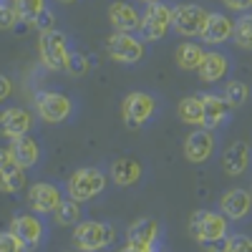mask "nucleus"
Instances as JSON below:
<instances>
[{"label":"nucleus","mask_w":252,"mask_h":252,"mask_svg":"<svg viewBox=\"0 0 252 252\" xmlns=\"http://www.w3.org/2000/svg\"><path fill=\"white\" fill-rule=\"evenodd\" d=\"M0 83H3V91H0V98H8V96L13 94V81H10L8 76H3V78H0Z\"/></svg>","instance_id":"nucleus-36"},{"label":"nucleus","mask_w":252,"mask_h":252,"mask_svg":"<svg viewBox=\"0 0 252 252\" xmlns=\"http://www.w3.org/2000/svg\"><path fill=\"white\" fill-rule=\"evenodd\" d=\"M222 250L227 252H252V240L247 235H227L222 242Z\"/></svg>","instance_id":"nucleus-32"},{"label":"nucleus","mask_w":252,"mask_h":252,"mask_svg":"<svg viewBox=\"0 0 252 252\" xmlns=\"http://www.w3.org/2000/svg\"><path fill=\"white\" fill-rule=\"evenodd\" d=\"M197 73H199V78L204 83H217V81H222L229 73V61L222 53H207L204 61H202V66L197 68Z\"/></svg>","instance_id":"nucleus-22"},{"label":"nucleus","mask_w":252,"mask_h":252,"mask_svg":"<svg viewBox=\"0 0 252 252\" xmlns=\"http://www.w3.org/2000/svg\"><path fill=\"white\" fill-rule=\"evenodd\" d=\"M159 237H161V224L152 217L136 220L134 224H129L126 229V250L131 252H149L159 247Z\"/></svg>","instance_id":"nucleus-8"},{"label":"nucleus","mask_w":252,"mask_h":252,"mask_svg":"<svg viewBox=\"0 0 252 252\" xmlns=\"http://www.w3.org/2000/svg\"><path fill=\"white\" fill-rule=\"evenodd\" d=\"M35 114L46 124H61L73 114V101L58 91H38L33 98Z\"/></svg>","instance_id":"nucleus-6"},{"label":"nucleus","mask_w":252,"mask_h":252,"mask_svg":"<svg viewBox=\"0 0 252 252\" xmlns=\"http://www.w3.org/2000/svg\"><path fill=\"white\" fill-rule=\"evenodd\" d=\"M220 209L232 222L245 220L252 212V192H247V189H242V187L229 189V192H224L222 199H220Z\"/></svg>","instance_id":"nucleus-15"},{"label":"nucleus","mask_w":252,"mask_h":252,"mask_svg":"<svg viewBox=\"0 0 252 252\" xmlns=\"http://www.w3.org/2000/svg\"><path fill=\"white\" fill-rule=\"evenodd\" d=\"M189 235L202 245H217L224 242L229 235V217L222 212H212V209H199L189 220Z\"/></svg>","instance_id":"nucleus-1"},{"label":"nucleus","mask_w":252,"mask_h":252,"mask_svg":"<svg viewBox=\"0 0 252 252\" xmlns=\"http://www.w3.org/2000/svg\"><path fill=\"white\" fill-rule=\"evenodd\" d=\"M146 40L144 38H136L134 33H124V31H114L106 40V51L109 56L116 61V63H126V66H134L139 63L146 53L144 48Z\"/></svg>","instance_id":"nucleus-7"},{"label":"nucleus","mask_w":252,"mask_h":252,"mask_svg":"<svg viewBox=\"0 0 252 252\" xmlns=\"http://www.w3.org/2000/svg\"><path fill=\"white\" fill-rule=\"evenodd\" d=\"M61 3H73V0H61Z\"/></svg>","instance_id":"nucleus-38"},{"label":"nucleus","mask_w":252,"mask_h":252,"mask_svg":"<svg viewBox=\"0 0 252 252\" xmlns=\"http://www.w3.org/2000/svg\"><path fill=\"white\" fill-rule=\"evenodd\" d=\"M222 96H224V101L232 109H240L242 103H247V98H250V86L245 81H227Z\"/></svg>","instance_id":"nucleus-28"},{"label":"nucleus","mask_w":252,"mask_h":252,"mask_svg":"<svg viewBox=\"0 0 252 252\" xmlns=\"http://www.w3.org/2000/svg\"><path fill=\"white\" fill-rule=\"evenodd\" d=\"M154 114H157V98L146 91H131L121 103V116L131 129L144 126Z\"/></svg>","instance_id":"nucleus-9"},{"label":"nucleus","mask_w":252,"mask_h":252,"mask_svg":"<svg viewBox=\"0 0 252 252\" xmlns=\"http://www.w3.org/2000/svg\"><path fill=\"white\" fill-rule=\"evenodd\" d=\"M212 131L215 129L202 126V129H194L192 134L187 136V141H184V157H187V161H192V164L209 161V157H212L215 149H217V139H215Z\"/></svg>","instance_id":"nucleus-12"},{"label":"nucleus","mask_w":252,"mask_h":252,"mask_svg":"<svg viewBox=\"0 0 252 252\" xmlns=\"http://www.w3.org/2000/svg\"><path fill=\"white\" fill-rule=\"evenodd\" d=\"M116 240V229L106 222H96L86 220L78 222L73 227V245L83 252H96V250H106Z\"/></svg>","instance_id":"nucleus-3"},{"label":"nucleus","mask_w":252,"mask_h":252,"mask_svg":"<svg viewBox=\"0 0 252 252\" xmlns=\"http://www.w3.org/2000/svg\"><path fill=\"white\" fill-rule=\"evenodd\" d=\"M63 204V194L53 182H35L28 189V207L35 215H56Z\"/></svg>","instance_id":"nucleus-11"},{"label":"nucleus","mask_w":252,"mask_h":252,"mask_svg":"<svg viewBox=\"0 0 252 252\" xmlns=\"http://www.w3.org/2000/svg\"><path fill=\"white\" fill-rule=\"evenodd\" d=\"M13 5H15L20 20H23V23H31V26H35L40 20V15L48 10L46 0H13Z\"/></svg>","instance_id":"nucleus-26"},{"label":"nucleus","mask_w":252,"mask_h":252,"mask_svg":"<svg viewBox=\"0 0 252 252\" xmlns=\"http://www.w3.org/2000/svg\"><path fill=\"white\" fill-rule=\"evenodd\" d=\"M8 149L13 152V157L26 166V169H31V166H35L38 164V159H40V149H38V144L26 134V136H15L13 141H10V146Z\"/></svg>","instance_id":"nucleus-23"},{"label":"nucleus","mask_w":252,"mask_h":252,"mask_svg":"<svg viewBox=\"0 0 252 252\" xmlns=\"http://www.w3.org/2000/svg\"><path fill=\"white\" fill-rule=\"evenodd\" d=\"M250 161H252V149L247 141H235L229 144L224 154H222V172L229 177H242L250 169Z\"/></svg>","instance_id":"nucleus-14"},{"label":"nucleus","mask_w":252,"mask_h":252,"mask_svg":"<svg viewBox=\"0 0 252 252\" xmlns=\"http://www.w3.org/2000/svg\"><path fill=\"white\" fill-rule=\"evenodd\" d=\"M207 51L199 46V43H182L177 48V66L182 71H197L202 66Z\"/></svg>","instance_id":"nucleus-24"},{"label":"nucleus","mask_w":252,"mask_h":252,"mask_svg":"<svg viewBox=\"0 0 252 252\" xmlns=\"http://www.w3.org/2000/svg\"><path fill=\"white\" fill-rule=\"evenodd\" d=\"M207 20H209V10H204L202 5H194V3L174 5V31L184 38L202 35Z\"/></svg>","instance_id":"nucleus-10"},{"label":"nucleus","mask_w":252,"mask_h":252,"mask_svg":"<svg viewBox=\"0 0 252 252\" xmlns=\"http://www.w3.org/2000/svg\"><path fill=\"white\" fill-rule=\"evenodd\" d=\"M139 3H144V5H149V3H159V0H139Z\"/></svg>","instance_id":"nucleus-37"},{"label":"nucleus","mask_w":252,"mask_h":252,"mask_svg":"<svg viewBox=\"0 0 252 252\" xmlns=\"http://www.w3.org/2000/svg\"><path fill=\"white\" fill-rule=\"evenodd\" d=\"M235 46L242 51H252V15H240L235 20Z\"/></svg>","instance_id":"nucleus-29"},{"label":"nucleus","mask_w":252,"mask_h":252,"mask_svg":"<svg viewBox=\"0 0 252 252\" xmlns=\"http://www.w3.org/2000/svg\"><path fill=\"white\" fill-rule=\"evenodd\" d=\"M172 28H174V8L164 5L161 0L146 5V10L141 15V26H139V33L146 43H157Z\"/></svg>","instance_id":"nucleus-4"},{"label":"nucleus","mask_w":252,"mask_h":252,"mask_svg":"<svg viewBox=\"0 0 252 252\" xmlns=\"http://www.w3.org/2000/svg\"><path fill=\"white\" fill-rule=\"evenodd\" d=\"M224 8L229 10H235V13H247L252 8V0H222Z\"/></svg>","instance_id":"nucleus-34"},{"label":"nucleus","mask_w":252,"mask_h":252,"mask_svg":"<svg viewBox=\"0 0 252 252\" xmlns=\"http://www.w3.org/2000/svg\"><path fill=\"white\" fill-rule=\"evenodd\" d=\"M28 245H26V240L20 237V235H15L13 229L8 227L3 235H0V250L3 252H20V250H26Z\"/></svg>","instance_id":"nucleus-31"},{"label":"nucleus","mask_w":252,"mask_h":252,"mask_svg":"<svg viewBox=\"0 0 252 252\" xmlns=\"http://www.w3.org/2000/svg\"><path fill=\"white\" fill-rule=\"evenodd\" d=\"M35 26H38L40 31H48V28H53V15H51V13L46 10L43 15H40V20H38V23H35Z\"/></svg>","instance_id":"nucleus-35"},{"label":"nucleus","mask_w":252,"mask_h":252,"mask_svg":"<svg viewBox=\"0 0 252 252\" xmlns=\"http://www.w3.org/2000/svg\"><path fill=\"white\" fill-rule=\"evenodd\" d=\"M20 20L15 5H13V0H3V8H0V26H3L5 31H13L15 23Z\"/></svg>","instance_id":"nucleus-33"},{"label":"nucleus","mask_w":252,"mask_h":252,"mask_svg":"<svg viewBox=\"0 0 252 252\" xmlns=\"http://www.w3.org/2000/svg\"><path fill=\"white\" fill-rule=\"evenodd\" d=\"M109 20L114 31H124V33H134L141 26V13L131 5L124 3V0H116V3L109 5Z\"/></svg>","instance_id":"nucleus-19"},{"label":"nucleus","mask_w":252,"mask_h":252,"mask_svg":"<svg viewBox=\"0 0 252 252\" xmlns=\"http://www.w3.org/2000/svg\"><path fill=\"white\" fill-rule=\"evenodd\" d=\"M68 56H71V48H68L66 33L58 31V28L40 31V38H38V58H40V63H43L48 71H66Z\"/></svg>","instance_id":"nucleus-2"},{"label":"nucleus","mask_w":252,"mask_h":252,"mask_svg":"<svg viewBox=\"0 0 252 252\" xmlns=\"http://www.w3.org/2000/svg\"><path fill=\"white\" fill-rule=\"evenodd\" d=\"M202 109H204V119H202V126L207 129H217L222 126L229 116V103L224 101V96H217V94H204L202 96Z\"/></svg>","instance_id":"nucleus-20"},{"label":"nucleus","mask_w":252,"mask_h":252,"mask_svg":"<svg viewBox=\"0 0 252 252\" xmlns=\"http://www.w3.org/2000/svg\"><path fill=\"white\" fill-rule=\"evenodd\" d=\"M10 229L15 235L23 237L28 247H38L40 242H43V237H46V224L35 217V212L33 215H20L18 212L10 220Z\"/></svg>","instance_id":"nucleus-18"},{"label":"nucleus","mask_w":252,"mask_h":252,"mask_svg":"<svg viewBox=\"0 0 252 252\" xmlns=\"http://www.w3.org/2000/svg\"><path fill=\"white\" fill-rule=\"evenodd\" d=\"M0 129H3V136H8V139L26 136L33 129V114L20 106H8L0 114Z\"/></svg>","instance_id":"nucleus-16"},{"label":"nucleus","mask_w":252,"mask_h":252,"mask_svg":"<svg viewBox=\"0 0 252 252\" xmlns=\"http://www.w3.org/2000/svg\"><path fill=\"white\" fill-rule=\"evenodd\" d=\"M89 68H91L89 58L83 56V53H78V51H71L68 63H66V73H71V76H83V73H89Z\"/></svg>","instance_id":"nucleus-30"},{"label":"nucleus","mask_w":252,"mask_h":252,"mask_svg":"<svg viewBox=\"0 0 252 252\" xmlns=\"http://www.w3.org/2000/svg\"><path fill=\"white\" fill-rule=\"evenodd\" d=\"M56 222L63 224V227H76L81 222V202L68 197V199H63V204L58 207V212H56Z\"/></svg>","instance_id":"nucleus-27"},{"label":"nucleus","mask_w":252,"mask_h":252,"mask_svg":"<svg viewBox=\"0 0 252 252\" xmlns=\"http://www.w3.org/2000/svg\"><path fill=\"white\" fill-rule=\"evenodd\" d=\"M111 179H114V184H119V187H131V184H136L139 179H141V174H144V169H141V164L136 161V159H129V157H124V159H116L114 164H111Z\"/></svg>","instance_id":"nucleus-21"},{"label":"nucleus","mask_w":252,"mask_h":252,"mask_svg":"<svg viewBox=\"0 0 252 252\" xmlns=\"http://www.w3.org/2000/svg\"><path fill=\"white\" fill-rule=\"evenodd\" d=\"M179 119L184 124H192V126H202V119H204V109H202V98L197 96H187L179 101Z\"/></svg>","instance_id":"nucleus-25"},{"label":"nucleus","mask_w":252,"mask_h":252,"mask_svg":"<svg viewBox=\"0 0 252 252\" xmlns=\"http://www.w3.org/2000/svg\"><path fill=\"white\" fill-rule=\"evenodd\" d=\"M26 187V166L20 164L10 149H3L0 154V189L3 194H15Z\"/></svg>","instance_id":"nucleus-13"},{"label":"nucleus","mask_w":252,"mask_h":252,"mask_svg":"<svg viewBox=\"0 0 252 252\" xmlns=\"http://www.w3.org/2000/svg\"><path fill=\"white\" fill-rule=\"evenodd\" d=\"M235 35V20L227 18L224 13H209V20L204 26L202 40L207 46H222L227 40H232Z\"/></svg>","instance_id":"nucleus-17"},{"label":"nucleus","mask_w":252,"mask_h":252,"mask_svg":"<svg viewBox=\"0 0 252 252\" xmlns=\"http://www.w3.org/2000/svg\"><path fill=\"white\" fill-rule=\"evenodd\" d=\"M103 189H106V174H103L98 166H81L68 177L66 192L68 197L78 199V202H89L94 197H98Z\"/></svg>","instance_id":"nucleus-5"}]
</instances>
